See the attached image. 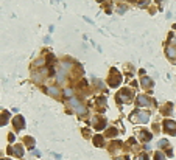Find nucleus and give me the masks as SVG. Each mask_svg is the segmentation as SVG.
<instances>
[{"label":"nucleus","instance_id":"25","mask_svg":"<svg viewBox=\"0 0 176 160\" xmlns=\"http://www.w3.org/2000/svg\"><path fill=\"white\" fill-rule=\"evenodd\" d=\"M115 160H129L128 157H119V159H115Z\"/></svg>","mask_w":176,"mask_h":160},{"label":"nucleus","instance_id":"23","mask_svg":"<svg viewBox=\"0 0 176 160\" xmlns=\"http://www.w3.org/2000/svg\"><path fill=\"white\" fill-rule=\"evenodd\" d=\"M137 160H148V157H147V154H142V156H139Z\"/></svg>","mask_w":176,"mask_h":160},{"label":"nucleus","instance_id":"9","mask_svg":"<svg viewBox=\"0 0 176 160\" xmlns=\"http://www.w3.org/2000/svg\"><path fill=\"white\" fill-rule=\"evenodd\" d=\"M13 124H14V128L17 129V131L24 129V128H25V120H24V117H22V115H17V117L13 120Z\"/></svg>","mask_w":176,"mask_h":160},{"label":"nucleus","instance_id":"4","mask_svg":"<svg viewBox=\"0 0 176 160\" xmlns=\"http://www.w3.org/2000/svg\"><path fill=\"white\" fill-rule=\"evenodd\" d=\"M164 131H165L168 135H176V121L165 120L164 121Z\"/></svg>","mask_w":176,"mask_h":160},{"label":"nucleus","instance_id":"6","mask_svg":"<svg viewBox=\"0 0 176 160\" xmlns=\"http://www.w3.org/2000/svg\"><path fill=\"white\" fill-rule=\"evenodd\" d=\"M69 104H70V106H72V107H73V109L76 110V112L80 114V115H81V114L84 115V114L87 112V110H86V107L83 106V104H80V101H78V100H75V98H72V100L69 101Z\"/></svg>","mask_w":176,"mask_h":160},{"label":"nucleus","instance_id":"16","mask_svg":"<svg viewBox=\"0 0 176 160\" xmlns=\"http://www.w3.org/2000/svg\"><path fill=\"white\" fill-rule=\"evenodd\" d=\"M8 120H9V112L3 110V112H2V126L6 124V123H8Z\"/></svg>","mask_w":176,"mask_h":160},{"label":"nucleus","instance_id":"18","mask_svg":"<svg viewBox=\"0 0 176 160\" xmlns=\"http://www.w3.org/2000/svg\"><path fill=\"white\" fill-rule=\"evenodd\" d=\"M47 92L50 93L52 96H58V95H59V92H58V89H56V87H48V89H47Z\"/></svg>","mask_w":176,"mask_h":160},{"label":"nucleus","instance_id":"10","mask_svg":"<svg viewBox=\"0 0 176 160\" xmlns=\"http://www.w3.org/2000/svg\"><path fill=\"white\" fill-rule=\"evenodd\" d=\"M167 56L170 58V59H176V47H173V45H170V47H167Z\"/></svg>","mask_w":176,"mask_h":160},{"label":"nucleus","instance_id":"11","mask_svg":"<svg viewBox=\"0 0 176 160\" xmlns=\"http://www.w3.org/2000/svg\"><path fill=\"white\" fill-rule=\"evenodd\" d=\"M140 84L144 86V87H147V89H151V87H153V81H151L150 78H147V76H145V78H142V79H140Z\"/></svg>","mask_w":176,"mask_h":160},{"label":"nucleus","instance_id":"21","mask_svg":"<svg viewBox=\"0 0 176 160\" xmlns=\"http://www.w3.org/2000/svg\"><path fill=\"white\" fill-rule=\"evenodd\" d=\"M167 145H168L167 140H161V141H159V148H164V146H167Z\"/></svg>","mask_w":176,"mask_h":160},{"label":"nucleus","instance_id":"22","mask_svg":"<svg viewBox=\"0 0 176 160\" xmlns=\"http://www.w3.org/2000/svg\"><path fill=\"white\" fill-rule=\"evenodd\" d=\"M8 139H9V143L13 145V143H14V134H9V135H8Z\"/></svg>","mask_w":176,"mask_h":160},{"label":"nucleus","instance_id":"1","mask_svg":"<svg viewBox=\"0 0 176 160\" xmlns=\"http://www.w3.org/2000/svg\"><path fill=\"white\" fill-rule=\"evenodd\" d=\"M129 120L133 123H147L150 120V114L148 112H144V110H136L129 115Z\"/></svg>","mask_w":176,"mask_h":160},{"label":"nucleus","instance_id":"2","mask_svg":"<svg viewBox=\"0 0 176 160\" xmlns=\"http://www.w3.org/2000/svg\"><path fill=\"white\" fill-rule=\"evenodd\" d=\"M133 96H134V92L131 90V89H122L119 93H117V101L119 103H123V104H128L131 103V100H133Z\"/></svg>","mask_w":176,"mask_h":160},{"label":"nucleus","instance_id":"3","mask_svg":"<svg viewBox=\"0 0 176 160\" xmlns=\"http://www.w3.org/2000/svg\"><path fill=\"white\" fill-rule=\"evenodd\" d=\"M122 82V75L119 73L117 69H111V71H109V78H108V84L109 87H119V84Z\"/></svg>","mask_w":176,"mask_h":160},{"label":"nucleus","instance_id":"13","mask_svg":"<svg viewBox=\"0 0 176 160\" xmlns=\"http://www.w3.org/2000/svg\"><path fill=\"white\" fill-rule=\"evenodd\" d=\"M117 134H119V131L115 129V128H109L106 131V139H112V137H115Z\"/></svg>","mask_w":176,"mask_h":160},{"label":"nucleus","instance_id":"20","mask_svg":"<svg viewBox=\"0 0 176 160\" xmlns=\"http://www.w3.org/2000/svg\"><path fill=\"white\" fill-rule=\"evenodd\" d=\"M64 95H65V96H72V95H73V92L70 90V89H65V90H64Z\"/></svg>","mask_w":176,"mask_h":160},{"label":"nucleus","instance_id":"19","mask_svg":"<svg viewBox=\"0 0 176 160\" xmlns=\"http://www.w3.org/2000/svg\"><path fill=\"white\" fill-rule=\"evenodd\" d=\"M154 160H165V156H164L162 152H159V151H157V152L154 154Z\"/></svg>","mask_w":176,"mask_h":160},{"label":"nucleus","instance_id":"14","mask_svg":"<svg viewBox=\"0 0 176 160\" xmlns=\"http://www.w3.org/2000/svg\"><path fill=\"white\" fill-rule=\"evenodd\" d=\"M24 140H25V145L28 146L30 149H31V148H34V139H33V137H25Z\"/></svg>","mask_w":176,"mask_h":160},{"label":"nucleus","instance_id":"24","mask_svg":"<svg viewBox=\"0 0 176 160\" xmlns=\"http://www.w3.org/2000/svg\"><path fill=\"white\" fill-rule=\"evenodd\" d=\"M147 3H148V0H140V3H139V5H140V6H145Z\"/></svg>","mask_w":176,"mask_h":160},{"label":"nucleus","instance_id":"26","mask_svg":"<svg viewBox=\"0 0 176 160\" xmlns=\"http://www.w3.org/2000/svg\"><path fill=\"white\" fill-rule=\"evenodd\" d=\"M6 160H8V159H6Z\"/></svg>","mask_w":176,"mask_h":160},{"label":"nucleus","instance_id":"17","mask_svg":"<svg viewBox=\"0 0 176 160\" xmlns=\"http://www.w3.org/2000/svg\"><path fill=\"white\" fill-rule=\"evenodd\" d=\"M161 112H162V114H170V112H172V103L165 104V106L161 109Z\"/></svg>","mask_w":176,"mask_h":160},{"label":"nucleus","instance_id":"5","mask_svg":"<svg viewBox=\"0 0 176 160\" xmlns=\"http://www.w3.org/2000/svg\"><path fill=\"white\" fill-rule=\"evenodd\" d=\"M6 152L13 154V156H16V157H22L24 156V148H22L20 145H9L6 148Z\"/></svg>","mask_w":176,"mask_h":160},{"label":"nucleus","instance_id":"15","mask_svg":"<svg viewBox=\"0 0 176 160\" xmlns=\"http://www.w3.org/2000/svg\"><path fill=\"white\" fill-rule=\"evenodd\" d=\"M140 137L144 139V141H150L151 140V134L148 131H140Z\"/></svg>","mask_w":176,"mask_h":160},{"label":"nucleus","instance_id":"8","mask_svg":"<svg viewBox=\"0 0 176 160\" xmlns=\"http://www.w3.org/2000/svg\"><path fill=\"white\" fill-rule=\"evenodd\" d=\"M153 103V100H151V98H148L147 95H139V96H137V106H150V104Z\"/></svg>","mask_w":176,"mask_h":160},{"label":"nucleus","instance_id":"12","mask_svg":"<svg viewBox=\"0 0 176 160\" xmlns=\"http://www.w3.org/2000/svg\"><path fill=\"white\" fill-rule=\"evenodd\" d=\"M93 145H95V146H103L104 145V139L101 135H95V137H93Z\"/></svg>","mask_w":176,"mask_h":160},{"label":"nucleus","instance_id":"7","mask_svg":"<svg viewBox=\"0 0 176 160\" xmlns=\"http://www.w3.org/2000/svg\"><path fill=\"white\" fill-rule=\"evenodd\" d=\"M93 128H95L97 131H101V129H104L106 128V120H104L103 117H100V115H98V117H93Z\"/></svg>","mask_w":176,"mask_h":160}]
</instances>
